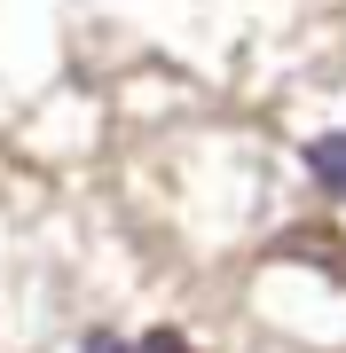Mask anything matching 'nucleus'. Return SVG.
Returning <instances> with one entry per match:
<instances>
[{
    "instance_id": "obj_3",
    "label": "nucleus",
    "mask_w": 346,
    "mask_h": 353,
    "mask_svg": "<svg viewBox=\"0 0 346 353\" xmlns=\"http://www.w3.org/2000/svg\"><path fill=\"white\" fill-rule=\"evenodd\" d=\"M134 353H189V338H181V330H150Z\"/></svg>"
},
{
    "instance_id": "obj_1",
    "label": "nucleus",
    "mask_w": 346,
    "mask_h": 353,
    "mask_svg": "<svg viewBox=\"0 0 346 353\" xmlns=\"http://www.w3.org/2000/svg\"><path fill=\"white\" fill-rule=\"evenodd\" d=\"M276 252H283V259H315V267H331V275L346 283V243L331 236V228H291Z\"/></svg>"
},
{
    "instance_id": "obj_4",
    "label": "nucleus",
    "mask_w": 346,
    "mask_h": 353,
    "mask_svg": "<svg viewBox=\"0 0 346 353\" xmlns=\"http://www.w3.org/2000/svg\"><path fill=\"white\" fill-rule=\"evenodd\" d=\"M79 353H134V345H118L110 330H87V345H79Z\"/></svg>"
},
{
    "instance_id": "obj_2",
    "label": "nucleus",
    "mask_w": 346,
    "mask_h": 353,
    "mask_svg": "<svg viewBox=\"0 0 346 353\" xmlns=\"http://www.w3.org/2000/svg\"><path fill=\"white\" fill-rule=\"evenodd\" d=\"M307 173L323 181V196L346 204V134H315L307 141Z\"/></svg>"
}]
</instances>
